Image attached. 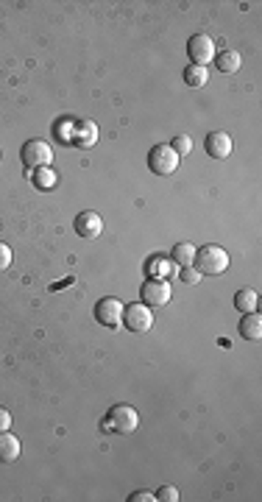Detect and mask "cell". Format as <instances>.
Instances as JSON below:
<instances>
[{
  "label": "cell",
  "mask_w": 262,
  "mask_h": 502,
  "mask_svg": "<svg viewBox=\"0 0 262 502\" xmlns=\"http://www.w3.org/2000/svg\"><path fill=\"white\" fill-rule=\"evenodd\" d=\"M56 182H59V176H56L54 168H39V171H34V184H36L39 190L56 187Z\"/></svg>",
  "instance_id": "e0dca14e"
},
{
  "label": "cell",
  "mask_w": 262,
  "mask_h": 502,
  "mask_svg": "<svg viewBox=\"0 0 262 502\" xmlns=\"http://www.w3.org/2000/svg\"><path fill=\"white\" fill-rule=\"evenodd\" d=\"M187 54H190L193 65L206 67L209 62L215 59V42H212V36H209V34H193L187 39Z\"/></svg>",
  "instance_id": "8992f818"
},
{
  "label": "cell",
  "mask_w": 262,
  "mask_h": 502,
  "mask_svg": "<svg viewBox=\"0 0 262 502\" xmlns=\"http://www.w3.org/2000/svg\"><path fill=\"white\" fill-rule=\"evenodd\" d=\"M182 494H179V488H173V485H162L160 491H156V499L160 502H176Z\"/></svg>",
  "instance_id": "ffe728a7"
},
{
  "label": "cell",
  "mask_w": 262,
  "mask_h": 502,
  "mask_svg": "<svg viewBox=\"0 0 262 502\" xmlns=\"http://www.w3.org/2000/svg\"><path fill=\"white\" fill-rule=\"evenodd\" d=\"M206 78H209L206 67H201V65H190V67H184V81H187L190 87H204V84H206Z\"/></svg>",
  "instance_id": "ac0fdd59"
},
{
  "label": "cell",
  "mask_w": 262,
  "mask_h": 502,
  "mask_svg": "<svg viewBox=\"0 0 262 502\" xmlns=\"http://www.w3.org/2000/svg\"><path fill=\"white\" fill-rule=\"evenodd\" d=\"M153 499H156V494H151V491H134L129 496V502H153Z\"/></svg>",
  "instance_id": "603a6c76"
},
{
  "label": "cell",
  "mask_w": 262,
  "mask_h": 502,
  "mask_svg": "<svg viewBox=\"0 0 262 502\" xmlns=\"http://www.w3.org/2000/svg\"><path fill=\"white\" fill-rule=\"evenodd\" d=\"M20 452H23V444H20L17 435H12L9 430L0 433V463H12V461H17Z\"/></svg>",
  "instance_id": "7c38bea8"
},
{
  "label": "cell",
  "mask_w": 262,
  "mask_h": 502,
  "mask_svg": "<svg viewBox=\"0 0 262 502\" xmlns=\"http://www.w3.org/2000/svg\"><path fill=\"white\" fill-rule=\"evenodd\" d=\"M6 430H12V413L6 408H0V433H6Z\"/></svg>",
  "instance_id": "cb8c5ba5"
},
{
  "label": "cell",
  "mask_w": 262,
  "mask_h": 502,
  "mask_svg": "<svg viewBox=\"0 0 262 502\" xmlns=\"http://www.w3.org/2000/svg\"><path fill=\"white\" fill-rule=\"evenodd\" d=\"M12 265V248L6 243H0V271H6Z\"/></svg>",
  "instance_id": "7402d4cb"
},
{
  "label": "cell",
  "mask_w": 262,
  "mask_h": 502,
  "mask_svg": "<svg viewBox=\"0 0 262 502\" xmlns=\"http://www.w3.org/2000/svg\"><path fill=\"white\" fill-rule=\"evenodd\" d=\"M256 305H259V296H256V290H251V287H243L237 296H234V307L245 316V313H256Z\"/></svg>",
  "instance_id": "9a60e30c"
},
{
  "label": "cell",
  "mask_w": 262,
  "mask_h": 502,
  "mask_svg": "<svg viewBox=\"0 0 262 502\" xmlns=\"http://www.w3.org/2000/svg\"><path fill=\"white\" fill-rule=\"evenodd\" d=\"M140 427V416L131 405H115L107 419H103V430L107 433H118V435H131Z\"/></svg>",
  "instance_id": "7a4b0ae2"
},
{
  "label": "cell",
  "mask_w": 262,
  "mask_h": 502,
  "mask_svg": "<svg viewBox=\"0 0 262 502\" xmlns=\"http://www.w3.org/2000/svg\"><path fill=\"white\" fill-rule=\"evenodd\" d=\"M54 162V148H50L45 140H28L23 145V165L31 168V171H39V168H50Z\"/></svg>",
  "instance_id": "277c9868"
},
{
  "label": "cell",
  "mask_w": 262,
  "mask_h": 502,
  "mask_svg": "<svg viewBox=\"0 0 262 502\" xmlns=\"http://www.w3.org/2000/svg\"><path fill=\"white\" fill-rule=\"evenodd\" d=\"M171 148L176 151V154H179V160H182V157H187V154H190V151H193V140H190L187 134H179V137H173Z\"/></svg>",
  "instance_id": "d6986e66"
},
{
  "label": "cell",
  "mask_w": 262,
  "mask_h": 502,
  "mask_svg": "<svg viewBox=\"0 0 262 502\" xmlns=\"http://www.w3.org/2000/svg\"><path fill=\"white\" fill-rule=\"evenodd\" d=\"M179 276H182V282H187V285H198V282H201V274H198L193 265H184Z\"/></svg>",
  "instance_id": "44dd1931"
},
{
  "label": "cell",
  "mask_w": 262,
  "mask_h": 502,
  "mask_svg": "<svg viewBox=\"0 0 262 502\" xmlns=\"http://www.w3.org/2000/svg\"><path fill=\"white\" fill-rule=\"evenodd\" d=\"M204 148L212 160H226L232 154V137L226 131H212V134H206Z\"/></svg>",
  "instance_id": "30bf717a"
},
{
  "label": "cell",
  "mask_w": 262,
  "mask_h": 502,
  "mask_svg": "<svg viewBox=\"0 0 262 502\" xmlns=\"http://www.w3.org/2000/svg\"><path fill=\"white\" fill-rule=\"evenodd\" d=\"M70 142L78 145V148H92L98 142V126L92 120H78L76 123V134L70 137Z\"/></svg>",
  "instance_id": "8fae6325"
},
{
  "label": "cell",
  "mask_w": 262,
  "mask_h": 502,
  "mask_svg": "<svg viewBox=\"0 0 262 502\" xmlns=\"http://www.w3.org/2000/svg\"><path fill=\"white\" fill-rule=\"evenodd\" d=\"M140 296H142V305L148 307H165L171 301V285L165 279H148L140 287Z\"/></svg>",
  "instance_id": "52a82bcc"
},
{
  "label": "cell",
  "mask_w": 262,
  "mask_h": 502,
  "mask_svg": "<svg viewBox=\"0 0 262 502\" xmlns=\"http://www.w3.org/2000/svg\"><path fill=\"white\" fill-rule=\"evenodd\" d=\"M123 301L120 298H115V296H107V298H100L98 305H95V321L100 324V327H109V329H115V327H120L123 324Z\"/></svg>",
  "instance_id": "5b68a950"
},
{
  "label": "cell",
  "mask_w": 262,
  "mask_h": 502,
  "mask_svg": "<svg viewBox=\"0 0 262 502\" xmlns=\"http://www.w3.org/2000/svg\"><path fill=\"white\" fill-rule=\"evenodd\" d=\"M195 271L206 274V276H221L229 268V254L221 245H201L195 248Z\"/></svg>",
  "instance_id": "6da1fadb"
},
{
  "label": "cell",
  "mask_w": 262,
  "mask_h": 502,
  "mask_svg": "<svg viewBox=\"0 0 262 502\" xmlns=\"http://www.w3.org/2000/svg\"><path fill=\"white\" fill-rule=\"evenodd\" d=\"M179 154L171 148V145H153L151 154H148V168L156 173V176H171L176 168H179Z\"/></svg>",
  "instance_id": "3957f363"
},
{
  "label": "cell",
  "mask_w": 262,
  "mask_h": 502,
  "mask_svg": "<svg viewBox=\"0 0 262 502\" xmlns=\"http://www.w3.org/2000/svg\"><path fill=\"white\" fill-rule=\"evenodd\" d=\"M103 232V221L95 210H84L78 218H76V234L84 237V240H95L98 234Z\"/></svg>",
  "instance_id": "9c48e42d"
},
{
  "label": "cell",
  "mask_w": 262,
  "mask_h": 502,
  "mask_svg": "<svg viewBox=\"0 0 262 502\" xmlns=\"http://www.w3.org/2000/svg\"><path fill=\"white\" fill-rule=\"evenodd\" d=\"M215 65H218V70L221 73H237L240 70V65H243V56L237 54V50H223V54H215V59H212Z\"/></svg>",
  "instance_id": "5bb4252c"
},
{
  "label": "cell",
  "mask_w": 262,
  "mask_h": 502,
  "mask_svg": "<svg viewBox=\"0 0 262 502\" xmlns=\"http://www.w3.org/2000/svg\"><path fill=\"white\" fill-rule=\"evenodd\" d=\"M240 335L245 338V340H259L262 338V316L259 313H245L243 318H240Z\"/></svg>",
  "instance_id": "4fadbf2b"
},
{
  "label": "cell",
  "mask_w": 262,
  "mask_h": 502,
  "mask_svg": "<svg viewBox=\"0 0 262 502\" xmlns=\"http://www.w3.org/2000/svg\"><path fill=\"white\" fill-rule=\"evenodd\" d=\"M173 263H179L182 268L184 265H193L195 263V245L193 243H176V248H173Z\"/></svg>",
  "instance_id": "2e32d148"
},
{
  "label": "cell",
  "mask_w": 262,
  "mask_h": 502,
  "mask_svg": "<svg viewBox=\"0 0 262 502\" xmlns=\"http://www.w3.org/2000/svg\"><path fill=\"white\" fill-rule=\"evenodd\" d=\"M123 324L131 332H148L153 327V313L148 305H131L123 310Z\"/></svg>",
  "instance_id": "ba28073f"
}]
</instances>
